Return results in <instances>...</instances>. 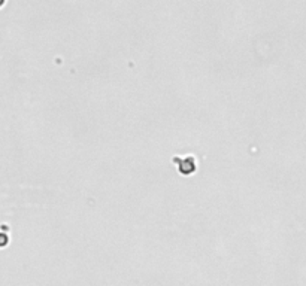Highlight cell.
Masks as SVG:
<instances>
[{"instance_id":"6da1fadb","label":"cell","mask_w":306,"mask_h":286,"mask_svg":"<svg viewBox=\"0 0 306 286\" xmlns=\"http://www.w3.org/2000/svg\"><path fill=\"white\" fill-rule=\"evenodd\" d=\"M174 161L178 164L179 167V171L184 173V174H190L196 170V164H194V160L191 157H185V158H178L175 157Z\"/></svg>"}]
</instances>
